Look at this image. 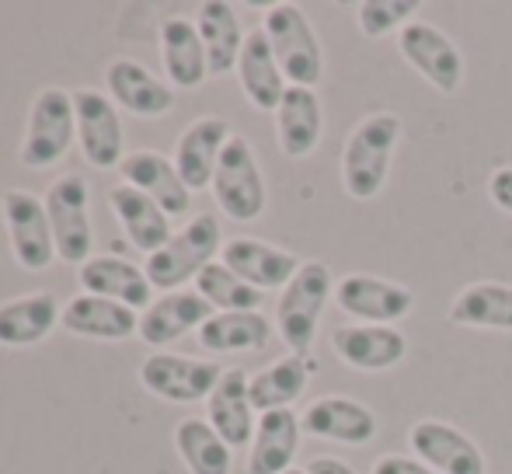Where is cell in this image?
Instances as JSON below:
<instances>
[{"instance_id": "25", "label": "cell", "mask_w": 512, "mask_h": 474, "mask_svg": "<svg viewBox=\"0 0 512 474\" xmlns=\"http://www.w3.org/2000/svg\"><path fill=\"white\" fill-rule=\"evenodd\" d=\"M60 325L70 335H81V339H95V342H122L133 339L140 332V314L133 307L119 304V300H105V297H74L63 307Z\"/></svg>"}, {"instance_id": "20", "label": "cell", "mask_w": 512, "mask_h": 474, "mask_svg": "<svg viewBox=\"0 0 512 474\" xmlns=\"http://www.w3.org/2000/svg\"><path fill=\"white\" fill-rule=\"evenodd\" d=\"M77 286L91 297L119 300L133 311H147L154 304V286H150L143 265H133L119 255H95L77 269Z\"/></svg>"}, {"instance_id": "40", "label": "cell", "mask_w": 512, "mask_h": 474, "mask_svg": "<svg viewBox=\"0 0 512 474\" xmlns=\"http://www.w3.org/2000/svg\"><path fill=\"white\" fill-rule=\"evenodd\" d=\"M286 474H307V471H300V468H290V471H286Z\"/></svg>"}, {"instance_id": "24", "label": "cell", "mask_w": 512, "mask_h": 474, "mask_svg": "<svg viewBox=\"0 0 512 474\" xmlns=\"http://www.w3.org/2000/svg\"><path fill=\"white\" fill-rule=\"evenodd\" d=\"M324 136V109L314 88H286L276 109V140L290 161H304Z\"/></svg>"}, {"instance_id": "29", "label": "cell", "mask_w": 512, "mask_h": 474, "mask_svg": "<svg viewBox=\"0 0 512 474\" xmlns=\"http://www.w3.org/2000/svg\"><path fill=\"white\" fill-rule=\"evenodd\" d=\"M108 203H112V213L115 220H119V227L126 231L129 244L140 251H147V255H154V251H161L164 244L171 241V217L161 210V206L154 203L150 196H143V192H136L133 185H115L112 192H108Z\"/></svg>"}, {"instance_id": "11", "label": "cell", "mask_w": 512, "mask_h": 474, "mask_svg": "<svg viewBox=\"0 0 512 474\" xmlns=\"http://www.w3.org/2000/svg\"><path fill=\"white\" fill-rule=\"evenodd\" d=\"M335 304L356 325H398L415 307V293L394 279L349 272L335 283Z\"/></svg>"}, {"instance_id": "33", "label": "cell", "mask_w": 512, "mask_h": 474, "mask_svg": "<svg viewBox=\"0 0 512 474\" xmlns=\"http://www.w3.org/2000/svg\"><path fill=\"white\" fill-rule=\"evenodd\" d=\"M196 339L206 353H262L272 342V321L262 311L213 314Z\"/></svg>"}, {"instance_id": "32", "label": "cell", "mask_w": 512, "mask_h": 474, "mask_svg": "<svg viewBox=\"0 0 512 474\" xmlns=\"http://www.w3.org/2000/svg\"><path fill=\"white\" fill-rule=\"evenodd\" d=\"M450 321L460 328L512 332V286L495 279L464 286L450 304Z\"/></svg>"}, {"instance_id": "28", "label": "cell", "mask_w": 512, "mask_h": 474, "mask_svg": "<svg viewBox=\"0 0 512 474\" xmlns=\"http://www.w3.org/2000/svg\"><path fill=\"white\" fill-rule=\"evenodd\" d=\"M234 74H237V81H241L244 98H248L258 112H276L286 95V88H290L262 28H251L248 32Z\"/></svg>"}, {"instance_id": "10", "label": "cell", "mask_w": 512, "mask_h": 474, "mask_svg": "<svg viewBox=\"0 0 512 474\" xmlns=\"http://www.w3.org/2000/svg\"><path fill=\"white\" fill-rule=\"evenodd\" d=\"M220 377L223 366L213 363V359L150 353L140 363V384L154 398L171 401V405H199V401H206L213 394Z\"/></svg>"}, {"instance_id": "17", "label": "cell", "mask_w": 512, "mask_h": 474, "mask_svg": "<svg viewBox=\"0 0 512 474\" xmlns=\"http://www.w3.org/2000/svg\"><path fill=\"white\" fill-rule=\"evenodd\" d=\"M220 262L262 293L286 290V283H290L300 265H304L293 251L265 244V241H258V237H230L220 251Z\"/></svg>"}, {"instance_id": "5", "label": "cell", "mask_w": 512, "mask_h": 474, "mask_svg": "<svg viewBox=\"0 0 512 474\" xmlns=\"http://www.w3.org/2000/svg\"><path fill=\"white\" fill-rule=\"evenodd\" d=\"M77 140V112H74V91L67 88H42L28 109V126L21 136L18 161L32 171H46L60 164L70 154Z\"/></svg>"}, {"instance_id": "37", "label": "cell", "mask_w": 512, "mask_h": 474, "mask_svg": "<svg viewBox=\"0 0 512 474\" xmlns=\"http://www.w3.org/2000/svg\"><path fill=\"white\" fill-rule=\"evenodd\" d=\"M488 196L502 213L512 217V164H502V168H495L488 175Z\"/></svg>"}, {"instance_id": "12", "label": "cell", "mask_w": 512, "mask_h": 474, "mask_svg": "<svg viewBox=\"0 0 512 474\" xmlns=\"http://www.w3.org/2000/svg\"><path fill=\"white\" fill-rule=\"evenodd\" d=\"M74 112H77V143L91 168H122L126 161V136H122V119L115 112V102L105 98L98 88H77L74 91Z\"/></svg>"}, {"instance_id": "16", "label": "cell", "mask_w": 512, "mask_h": 474, "mask_svg": "<svg viewBox=\"0 0 512 474\" xmlns=\"http://www.w3.org/2000/svg\"><path fill=\"white\" fill-rule=\"evenodd\" d=\"M304 436L314 440L345 443V447H366L377 436V415L356 398H342V394H324V398L310 401L300 415Z\"/></svg>"}, {"instance_id": "27", "label": "cell", "mask_w": 512, "mask_h": 474, "mask_svg": "<svg viewBox=\"0 0 512 474\" xmlns=\"http://www.w3.org/2000/svg\"><path fill=\"white\" fill-rule=\"evenodd\" d=\"M60 318H63V307L56 300V293L49 290L7 300V304H0V346L4 349L39 346L60 325Z\"/></svg>"}, {"instance_id": "3", "label": "cell", "mask_w": 512, "mask_h": 474, "mask_svg": "<svg viewBox=\"0 0 512 474\" xmlns=\"http://www.w3.org/2000/svg\"><path fill=\"white\" fill-rule=\"evenodd\" d=\"M223 244L227 241H223L220 220H216L213 213H199V217H192L182 231L171 234V241L164 244L161 251L147 255L143 272H147L154 290L175 293V290H182L189 279L196 283L199 272L216 262Z\"/></svg>"}, {"instance_id": "38", "label": "cell", "mask_w": 512, "mask_h": 474, "mask_svg": "<svg viewBox=\"0 0 512 474\" xmlns=\"http://www.w3.org/2000/svg\"><path fill=\"white\" fill-rule=\"evenodd\" d=\"M370 474H436L432 468H425L418 457H405V454H384L377 457Z\"/></svg>"}, {"instance_id": "7", "label": "cell", "mask_w": 512, "mask_h": 474, "mask_svg": "<svg viewBox=\"0 0 512 474\" xmlns=\"http://www.w3.org/2000/svg\"><path fill=\"white\" fill-rule=\"evenodd\" d=\"M46 213L49 231L56 241V258L63 265L81 269L95 248V227H91V192L77 171L60 175L46 192Z\"/></svg>"}, {"instance_id": "8", "label": "cell", "mask_w": 512, "mask_h": 474, "mask_svg": "<svg viewBox=\"0 0 512 474\" xmlns=\"http://www.w3.org/2000/svg\"><path fill=\"white\" fill-rule=\"evenodd\" d=\"M398 53L418 77L432 84L439 95H453L464 84V53L439 25L425 18L408 21L398 32Z\"/></svg>"}, {"instance_id": "1", "label": "cell", "mask_w": 512, "mask_h": 474, "mask_svg": "<svg viewBox=\"0 0 512 474\" xmlns=\"http://www.w3.org/2000/svg\"><path fill=\"white\" fill-rule=\"evenodd\" d=\"M401 116L398 112H370L352 126L349 140L342 147V189L352 199L366 203V199H377L387 185L394 164V150L401 143Z\"/></svg>"}, {"instance_id": "19", "label": "cell", "mask_w": 512, "mask_h": 474, "mask_svg": "<svg viewBox=\"0 0 512 474\" xmlns=\"http://www.w3.org/2000/svg\"><path fill=\"white\" fill-rule=\"evenodd\" d=\"M213 314L216 311L196 290L164 293V297H157L154 304L140 314V332H136V339L150 349H164L182 339V335L199 332Z\"/></svg>"}, {"instance_id": "35", "label": "cell", "mask_w": 512, "mask_h": 474, "mask_svg": "<svg viewBox=\"0 0 512 474\" xmlns=\"http://www.w3.org/2000/svg\"><path fill=\"white\" fill-rule=\"evenodd\" d=\"M196 293L213 307L216 314H248V311H262L265 293L255 290L251 283H244L237 272H230L223 262L206 265L196 276Z\"/></svg>"}, {"instance_id": "18", "label": "cell", "mask_w": 512, "mask_h": 474, "mask_svg": "<svg viewBox=\"0 0 512 474\" xmlns=\"http://www.w3.org/2000/svg\"><path fill=\"white\" fill-rule=\"evenodd\" d=\"M230 136H234L230 133V122L220 116H203L182 129L171 161H175L182 182L189 185V192H203L213 185L216 164H220V154Z\"/></svg>"}, {"instance_id": "15", "label": "cell", "mask_w": 512, "mask_h": 474, "mask_svg": "<svg viewBox=\"0 0 512 474\" xmlns=\"http://www.w3.org/2000/svg\"><path fill=\"white\" fill-rule=\"evenodd\" d=\"M331 353L359 373H384L408 356V339L394 325H338L331 332Z\"/></svg>"}, {"instance_id": "13", "label": "cell", "mask_w": 512, "mask_h": 474, "mask_svg": "<svg viewBox=\"0 0 512 474\" xmlns=\"http://www.w3.org/2000/svg\"><path fill=\"white\" fill-rule=\"evenodd\" d=\"M408 447L436 474H488V461L478 443L443 419H418L408 429Z\"/></svg>"}, {"instance_id": "31", "label": "cell", "mask_w": 512, "mask_h": 474, "mask_svg": "<svg viewBox=\"0 0 512 474\" xmlns=\"http://www.w3.org/2000/svg\"><path fill=\"white\" fill-rule=\"evenodd\" d=\"M314 370H317V363H310L307 356H293V353L276 359V363L265 366V370H258L255 377L248 380L255 412L265 415V412H276V408L297 405V401L304 398L310 373Z\"/></svg>"}, {"instance_id": "30", "label": "cell", "mask_w": 512, "mask_h": 474, "mask_svg": "<svg viewBox=\"0 0 512 474\" xmlns=\"http://www.w3.org/2000/svg\"><path fill=\"white\" fill-rule=\"evenodd\" d=\"M196 28L206 46L209 77H223L230 70H237L244 39H248V32L241 28V18H237V7L227 4V0H206L196 11Z\"/></svg>"}, {"instance_id": "39", "label": "cell", "mask_w": 512, "mask_h": 474, "mask_svg": "<svg viewBox=\"0 0 512 474\" xmlns=\"http://www.w3.org/2000/svg\"><path fill=\"white\" fill-rule=\"evenodd\" d=\"M307 474H356V468L345 464V461H338V457H314Z\"/></svg>"}, {"instance_id": "9", "label": "cell", "mask_w": 512, "mask_h": 474, "mask_svg": "<svg viewBox=\"0 0 512 474\" xmlns=\"http://www.w3.org/2000/svg\"><path fill=\"white\" fill-rule=\"evenodd\" d=\"M0 213H4L14 262L28 272L49 269L56 262V241L53 231H49L46 199H39L28 189H7L0 196Z\"/></svg>"}, {"instance_id": "14", "label": "cell", "mask_w": 512, "mask_h": 474, "mask_svg": "<svg viewBox=\"0 0 512 474\" xmlns=\"http://www.w3.org/2000/svg\"><path fill=\"white\" fill-rule=\"evenodd\" d=\"M105 88L108 98L136 119H161L175 109V88L157 74H150L143 63L129 60V56L108 60Z\"/></svg>"}, {"instance_id": "4", "label": "cell", "mask_w": 512, "mask_h": 474, "mask_svg": "<svg viewBox=\"0 0 512 474\" xmlns=\"http://www.w3.org/2000/svg\"><path fill=\"white\" fill-rule=\"evenodd\" d=\"M262 32L269 39L272 53H276V63L283 70L286 84L317 91V84L324 77V49L310 18L304 14V7L290 4V0L272 4L262 18Z\"/></svg>"}, {"instance_id": "21", "label": "cell", "mask_w": 512, "mask_h": 474, "mask_svg": "<svg viewBox=\"0 0 512 474\" xmlns=\"http://www.w3.org/2000/svg\"><path fill=\"white\" fill-rule=\"evenodd\" d=\"M248 380L251 377L244 370H223L220 384L206 398V422L227 440L230 450L251 447V440H255L258 412L251 405Z\"/></svg>"}, {"instance_id": "36", "label": "cell", "mask_w": 512, "mask_h": 474, "mask_svg": "<svg viewBox=\"0 0 512 474\" xmlns=\"http://www.w3.org/2000/svg\"><path fill=\"white\" fill-rule=\"evenodd\" d=\"M415 0H363L356 7V25L366 39H384L391 32H401L408 21H415Z\"/></svg>"}, {"instance_id": "26", "label": "cell", "mask_w": 512, "mask_h": 474, "mask_svg": "<svg viewBox=\"0 0 512 474\" xmlns=\"http://www.w3.org/2000/svg\"><path fill=\"white\" fill-rule=\"evenodd\" d=\"M300 436H304V426L293 408L258 415L255 440L248 450V474H286L300 450Z\"/></svg>"}, {"instance_id": "23", "label": "cell", "mask_w": 512, "mask_h": 474, "mask_svg": "<svg viewBox=\"0 0 512 474\" xmlns=\"http://www.w3.org/2000/svg\"><path fill=\"white\" fill-rule=\"evenodd\" d=\"M161 63L168 84L182 91H196L206 84L209 77V60L206 46L199 39L196 18H185V14H171L161 21Z\"/></svg>"}, {"instance_id": "6", "label": "cell", "mask_w": 512, "mask_h": 474, "mask_svg": "<svg viewBox=\"0 0 512 474\" xmlns=\"http://www.w3.org/2000/svg\"><path fill=\"white\" fill-rule=\"evenodd\" d=\"M209 189H213V199H216V206H220V213H227L237 224H251V220H258L265 213V206H269V189H265V175L255 157V147H251L244 136L234 133L227 140Z\"/></svg>"}, {"instance_id": "22", "label": "cell", "mask_w": 512, "mask_h": 474, "mask_svg": "<svg viewBox=\"0 0 512 474\" xmlns=\"http://www.w3.org/2000/svg\"><path fill=\"white\" fill-rule=\"evenodd\" d=\"M119 171H122V178H126V185H133L136 192L154 199L168 217L189 213L192 192H189V185L182 182V175H178L171 157L157 154V150H133V154H126Z\"/></svg>"}, {"instance_id": "34", "label": "cell", "mask_w": 512, "mask_h": 474, "mask_svg": "<svg viewBox=\"0 0 512 474\" xmlns=\"http://www.w3.org/2000/svg\"><path fill=\"white\" fill-rule=\"evenodd\" d=\"M175 450L189 474H230L234 468V450L227 447V440L196 415L175 426Z\"/></svg>"}, {"instance_id": "2", "label": "cell", "mask_w": 512, "mask_h": 474, "mask_svg": "<svg viewBox=\"0 0 512 474\" xmlns=\"http://www.w3.org/2000/svg\"><path fill=\"white\" fill-rule=\"evenodd\" d=\"M328 300H335V276L328 265L314 262V258L300 265L297 276L286 283V290H279L276 332L293 356H307L314 349L317 325H321Z\"/></svg>"}]
</instances>
